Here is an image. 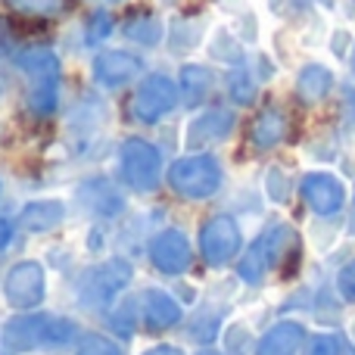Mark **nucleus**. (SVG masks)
Returning a JSON list of instances; mask_svg holds the SVG:
<instances>
[{"label":"nucleus","mask_w":355,"mask_h":355,"mask_svg":"<svg viewBox=\"0 0 355 355\" xmlns=\"http://www.w3.org/2000/svg\"><path fill=\"white\" fill-rule=\"evenodd\" d=\"M334 87V72L324 62H306V66L296 72V97L302 103H321V100L331 94Z\"/></svg>","instance_id":"20"},{"label":"nucleus","mask_w":355,"mask_h":355,"mask_svg":"<svg viewBox=\"0 0 355 355\" xmlns=\"http://www.w3.org/2000/svg\"><path fill=\"white\" fill-rule=\"evenodd\" d=\"M349 355H352V352H349Z\"/></svg>","instance_id":"41"},{"label":"nucleus","mask_w":355,"mask_h":355,"mask_svg":"<svg viewBox=\"0 0 355 355\" xmlns=\"http://www.w3.org/2000/svg\"><path fill=\"white\" fill-rule=\"evenodd\" d=\"M110 324L116 334H122V337H135L137 324H141V306H137L135 300H125L122 306H116V312L110 315Z\"/></svg>","instance_id":"28"},{"label":"nucleus","mask_w":355,"mask_h":355,"mask_svg":"<svg viewBox=\"0 0 355 355\" xmlns=\"http://www.w3.org/2000/svg\"><path fill=\"white\" fill-rule=\"evenodd\" d=\"M181 87L178 78L166 72H147L135 87L131 97V116L141 125H159L162 119H168L181 106Z\"/></svg>","instance_id":"7"},{"label":"nucleus","mask_w":355,"mask_h":355,"mask_svg":"<svg viewBox=\"0 0 355 355\" xmlns=\"http://www.w3.org/2000/svg\"><path fill=\"white\" fill-rule=\"evenodd\" d=\"M237 128V112L227 106H212V110L196 112L187 122V147H209V144H221L231 137V131Z\"/></svg>","instance_id":"12"},{"label":"nucleus","mask_w":355,"mask_h":355,"mask_svg":"<svg viewBox=\"0 0 355 355\" xmlns=\"http://www.w3.org/2000/svg\"><path fill=\"white\" fill-rule=\"evenodd\" d=\"M12 66L25 78V110L35 119H50L62 97V62L56 50L31 44L12 53Z\"/></svg>","instance_id":"1"},{"label":"nucleus","mask_w":355,"mask_h":355,"mask_svg":"<svg viewBox=\"0 0 355 355\" xmlns=\"http://www.w3.org/2000/svg\"><path fill=\"white\" fill-rule=\"evenodd\" d=\"M116 19H112L110 10H94L91 16L85 19V44L87 47H100L103 41H110L112 31H116Z\"/></svg>","instance_id":"25"},{"label":"nucleus","mask_w":355,"mask_h":355,"mask_svg":"<svg viewBox=\"0 0 355 355\" xmlns=\"http://www.w3.org/2000/svg\"><path fill=\"white\" fill-rule=\"evenodd\" d=\"M349 225H352V231H355V206H352V221H349Z\"/></svg>","instance_id":"38"},{"label":"nucleus","mask_w":355,"mask_h":355,"mask_svg":"<svg viewBox=\"0 0 355 355\" xmlns=\"http://www.w3.org/2000/svg\"><path fill=\"white\" fill-rule=\"evenodd\" d=\"M75 196H78V202L87 212L100 215V218H116L125 209L122 190H119V184L110 181V178H87V181L75 190Z\"/></svg>","instance_id":"15"},{"label":"nucleus","mask_w":355,"mask_h":355,"mask_svg":"<svg viewBox=\"0 0 355 355\" xmlns=\"http://www.w3.org/2000/svg\"><path fill=\"white\" fill-rule=\"evenodd\" d=\"M147 252H150L153 268L168 277L184 275V271L190 268V262H193V250H190L187 234L178 231V227H166V231L156 234V237L150 240Z\"/></svg>","instance_id":"11"},{"label":"nucleus","mask_w":355,"mask_h":355,"mask_svg":"<svg viewBox=\"0 0 355 355\" xmlns=\"http://www.w3.org/2000/svg\"><path fill=\"white\" fill-rule=\"evenodd\" d=\"M293 243H296V234L290 225L265 227V231L243 250V256H240V262H237V277L243 284H252V287L262 284L265 277H268V271H275L277 262L290 252Z\"/></svg>","instance_id":"4"},{"label":"nucleus","mask_w":355,"mask_h":355,"mask_svg":"<svg viewBox=\"0 0 355 355\" xmlns=\"http://www.w3.org/2000/svg\"><path fill=\"white\" fill-rule=\"evenodd\" d=\"M300 193L315 215H337L346 206V187L327 172H309L300 184Z\"/></svg>","instance_id":"14"},{"label":"nucleus","mask_w":355,"mask_h":355,"mask_svg":"<svg viewBox=\"0 0 355 355\" xmlns=\"http://www.w3.org/2000/svg\"><path fill=\"white\" fill-rule=\"evenodd\" d=\"M66 221V206L60 200H35L19 212L16 227L25 234H50Z\"/></svg>","instance_id":"17"},{"label":"nucleus","mask_w":355,"mask_h":355,"mask_svg":"<svg viewBox=\"0 0 355 355\" xmlns=\"http://www.w3.org/2000/svg\"><path fill=\"white\" fill-rule=\"evenodd\" d=\"M196 355H221V352H218V349H209V346H206V349H200Z\"/></svg>","instance_id":"36"},{"label":"nucleus","mask_w":355,"mask_h":355,"mask_svg":"<svg viewBox=\"0 0 355 355\" xmlns=\"http://www.w3.org/2000/svg\"><path fill=\"white\" fill-rule=\"evenodd\" d=\"M78 337V324L62 315L19 312L0 331V355H28L41 349H60Z\"/></svg>","instance_id":"2"},{"label":"nucleus","mask_w":355,"mask_h":355,"mask_svg":"<svg viewBox=\"0 0 355 355\" xmlns=\"http://www.w3.org/2000/svg\"><path fill=\"white\" fill-rule=\"evenodd\" d=\"M168 187L184 200H209L225 187V168L212 153L181 156L168 166Z\"/></svg>","instance_id":"3"},{"label":"nucleus","mask_w":355,"mask_h":355,"mask_svg":"<svg viewBox=\"0 0 355 355\" xmlns=\"http://www.w3.org/2000/svg\"><path fill=\"white\" fill-rule=\"evenodd\" d=\"M337 287H340V293H343V300L355 302V262H349V265H343V268H340Z\"/></svg>","instance_id":"31"},{"label":"nucleus","mask_w":355,"mask_h":355,"mask_svg":"<svg viewBox=\"0 0 355 355\" xmlns=\"http://www.w3.org/2000/svg\"><path fill=\"white\" fill-rule=\"evenodd\" d=\"M218 331H221V318L215 312H209V309L196 312L193 318H190V324H187V337L193 340V343H200V346L215 343V340H218Z\"/></svg>","instance_id":"26"},{"label":"nucleus","mask_w":355,"mask_h":355,"mask_svg":"<svg viewBox=\"0 0 355 355\" xmlns=\"http://www.w3.org/2000/svg\"><path fill=\"white\" fill-rule=\"evenodd\" d=\"M202 31H206V22L202 19H190L181 16L168 25V50L172 53H190L193 47H200Z\"/></svg>","instance_id":"23"},{"label":"nucleus","mask_w":355,"mask_h":355,"mask_svg":"<svg viewBox=\"0 0 355 355\" xmlns=\"http://www.w3.org/2000/svg\"><path fill=\"white\" fill-rule=\"evenodd\" d=\"M3 3L10 6L12 12H19V16L50 19V16H56V12L62 10V3H66V0H3Z\"/></svg>","instance_id":"29"},{"label":"nucleus","mask_w":355,"mask_h":355,"mask_svg":"<svg viewBox=\"0 0 355 355\" xmlns=\"http://www.w3.org/2000/svg\"><path fill=\"white\" fill-rule=\"evenodd\" d=\"M0 97H3V85H0Z\"/></svg>","instance_id":"39"},{"label":"nucleus","mask_w":355,"mask_h":355,"mask_svg":"<svg viewBox=\"0 0 355 355\" xmlns=\"http://www.w3.org/2000/svg\"><path fill=\"white\" fill-rule=\"evenodd\" d=\"M346 44H349V35L346 31H334V53L346 56Z\"/></svg>","instance_id":"34"},{"label":"nucleus","mask_w":355,"mask_h":355,"mask_svg":"<svg viewBox=\"0 0 355 355\" xmlns=\"http://www.w3.org/2000/svg\"><path fill=\"white\" fill-rule=\"evenodd\" d=\"M268 193H271V200H277V202L287 200V181H284L281 168H271L268 172Z\"/></svg>","instance_id":"32"},{"label":"nucleus","mask_w":355,"mask_h":355,"mask_svg":"<svg viewBox=\"0 0 355 355\" xmlns=\"http://www.w3.org/2000/svg\"><path fill=\"white\" fill-rule=\"evenodd\" d=\"M119 181L135 193H153L162 184V153L147 137H125L119 144Z\"/></svg>","instance_id":"5"},{"label":"nucleus","mask_w":355,"mask_h":355,"mask_svg":"<svg viewBox=\"0 0 355 355\" xmlns=\"http://www.w3.org/2000/svg\"><path fill=\"white\" fill-rule=\"evenodd\" d=\"M184 321V306L168 290L150 287L141 296V327L147 334H166Z\"/></svg>","instance_id":"13"},{"label":"nucleus","mask_w":355,"mask_h":355,"mask_svg":"<svg viewBox=\"0 0 355 355\" xmlns=\"http://www.w3.org/2000/svg\"><path fill=\"white\" fill-rule=\"evenodd\" d=\"M144 56L131 53V50H100L91 60V78L94 85L106 87V91H119L135 81L144 78Z\"/></svg>","instance_id":"10"},{"label":"nucleus","mask_w":355,"mask_h":355,"mask_svg":"<svg viewBox=\"0 0 355 355\" xmlns=\"http://www.w3.org/2000/svg\"><path fill=\"white\" fill-rule=\"evenodd\" d=\"M122 37L144 50H153L166 37V25H162V19L156 12H135V16H128L122 22Z\"/></svg>","instance_id":"21"},{"label":"nucleus","mask_w":355,"mask_h":355,"mask_svg":"<svg viewBox=\"0 0 355 355\" xmlns=\"http://www.w3.org/2000/svg\"><path fill=\"white\" fill-rule=\"evenodd\" d=\"M240 243H243V237H240V225L234 215L218 212L202 221L200 256L206 259L212 268H221V265H227L234 256H240Z\"/></svg>","instance_id":"9"},{"label":"nucleus","mask_w":355,"mask_h":355,"mask_svg":"<svg viewBox=\"0 0 355 355\" xmlns=\"http://www.w3.org/2000/svg\"><path fill=\"white\" fill-rule=\"evenodd\" d=\"M306 355H343V343L334 334H318V337L309 340Z\"/></svg>","instance_id":"30"},{"label":"nucleus","mask_w":355,"mask_h":355,"mask_svg":"<svg viewBox=\"0 0 355 355\" xmlns=\"http://www.w3.org/2000/svg\"><path fill=\"white\" fill-rule=\"evenodd\" d=\"M225 87H227V97H231L234 106H252L259 97V78L256 72H250V66H231L225 78Z\"/></svg>","instance_id":"22"},{"label":"nucleus","mask_w":355,"mask_h":355,"mask_svg":"<svg viewBox=\"0 0 355 355\" xmlns=\"http://www.w3.org/2000/svg\"><path fill=\"white\" fill-rule=\"evenodd\" d=\"M215 85H218V78H215V69L206 66V62H184L181 72H178V87H181V100L184 106H202L209 97H212Z\"/></svg>","instance_id":"16"},{"label":"nucleus","mask_w":355,"mask_h":355,"mask_svg":"<svg viewBox=\"0 0 355 355\" xmlns=\"http://www.w3.org/2000/svg\"><path fill=\"white\" fill-rule=\"evenodd\" d=\"M141 355H184V349L175 343H156V346H150V349H144Z\"/></svg>","instance_id":"33"},{"label":"nucleus","mask_w":355,"mask_h":355,"mask_svg":"<svg viewBox=\"0 0 355 355\" xmlns=\"http://www.w3.org/2000/svg\"><path fill=\"white\" fill-rule=\"evenodd\" d=\"M10 240H12V225L0 218V250H6V243H10Z\"/></svg>","instance_id":"35"},{"label":"nucleus","mask_w":355,"mask_h":355,"mask_svg":"<svg viewBox=\"0 0 355 355\" xmlns=\"http://www.w3.org/2000/svg\"><path fill=\"white\" fill-rule=\"evenodd\" d=\"M131 277H135V268H131L128 259H106V262L94 265L81 275L78 302L91 312H103V309L116 306V296L128 287Z\"/></svg>","instance_id":"6"},{"label":"nucleus","mask_w":355,"mask_h":355,"mask_svg":"<svg viewBox=\"0 0 355 355\" xmlns=\"http://www.w3.org/2000/svg\"><path fill=\"white\" fill-rule=\"evenodd\" d=\"M209 53H212L218 62H225V66H243V62H246L243 41H240L237 35H231L227 28H215V31H212V41H209Z\"/></svg>","instance_id":"24"},{"label":"nucleus","mask_w":355,"mask_h":355,"mask_svg":"<svg viewBox=\"0 0 355 355\" xmlns=\"http://www.w3.org/2000/svg\"><path fill=\"white\" fill-rule=\"evenodd\" d=\"M287 131H290V125H287L284 110H277V106H265L250 125V144L256 150H275L277 144L287 137Z\"/></svg>","instance_id":"19"},{"label":"nucleus","mask_w":355,"mask_h":355,"mask_svg":"<svg viewBox=\"0 0 355 355\" xmlns=\"http://www.w3.org/2000/svg\"><path fill=\"white\" fill-rule=\"evenodd\" d=\"M306 343V327L300 321H277L259 337L256 355H296Z\"/></svg>","instance_id":"18"},{"label":"nucleus","mask_w":355,"mask_h":355,"mask_svg":"<svg viewBox=\"0 0 355 355\" xmlns=\"http://www.w3.org/2000/svg\"><path fill=\"white\" fill-rule=\"evenodd\" d=\"M349 69H352V75H355V44H352V53H349Z\"/></svg>","instance_id":"37"},{"label":"nucleus","mask_w":355,"mask_h":355,"mask_svg":"<svg viewBox=\"0 0 355 355\" xmlns=\"http://www.w3.org/2000/svg\"><path fill=\"white\" fill-rule=\"evenodd\" d=\"M3 300L16 312H35L47 300V271L35 259H22L3 275Z\"/></svg>","instance_id":"8"},{"label":"nucleus","mask_w":355,"mask_h":355,"mask_svg":"<svg viewBox=\"0 0 355 355\" xmlns=\"http://www.w3.org/2000/svg\"><path fill=\"white\" fill-rule=\"evenodd\" d=\"M112 3H122V0H112Z\"/></svg>","instance_id":"40"},{"label":"nucleus","mask_w":355,"mask_h":355,"mask_svg":"<svg viewBox=\"0 0 355 355\" xmlns=\"http://www.w3.org/2000/svg\"><path fill=\"white\" fill-rule=\"evenodd\" d=\"M75 355H125V349L110 340L106 334H81L78 343H75Z\"/></svg>","instance_id":"27"}]
</instances>
